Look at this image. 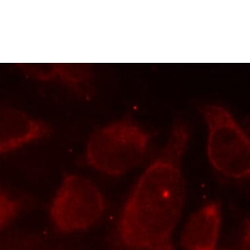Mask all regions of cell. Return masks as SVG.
I'll use <instances>...</instances> for the list:
<instances>
[{
  "label": "cell",
  "mask_w": 250,
  "mask_h": 250,
  "mask_svg": "<svg viewBox=\"0 0 250 250\" xmlns=\"http://www.w3.org/2000/svg\"><path fill=\"white\" fill-rule=\"evenodd\" d=\"M191 135L182 121L132 187L111 231L117 250H176L174 233L182 217L186 185L183 159Z\"/></svg>",
  "instance_id": "obj_1"
},
{
  "label": "cell",
  "mask_w": 250,
  "mask_h": 250,
  "mask_svg": "<svg viewBox=\"0 0 250 250\" xmlns=\"http://www.w3.org/2000/svg\"><path fill=\"white\" fill-rule=\"evenodd\" d=\"M151 136L130 120L115 121L96 130L85 148L88 166L109 176H119L133 170L145 160Z\"/></svg>",
  "instance_id": "obj_2"
},
{
  "label": "cell",
  "mask_w": 250,
  "mask_h": 250,
  "mask_svg": "<svg viewBox=\"0 0 250 250\" xmlns=\"http://www.w3.org/2000/svg\"><path fill=\"white\" fill-rule=\"evenodd\" d=\"M207 126V156L211 167L231 180L250 176V141L231 113L218 105L203 109Z\"/></svg>",
  "instance_id": "obj_3"
},
{
  "label": "cell",
  "mask_w": 250,
  "mask_h": 250,
  "mask_svg": "<svg viewBox=\"0 0 250 250\" xmlns=\"http://www.w3.org/2000/svg\"><path fill=\"white\" fill-rule=\"evenodd\" d=\"M106 203L95 183L80 174L64 175L52 200L49 215L62 234L83 231L104 215Z\"/></svg>",
  "instance_id": "obj_4"
},
{
  "label": "cell",
  "mask_w": 250,
  "mask_h": 250,
  "mask_svg": "<svg viewBox=\"0 0 250 250\" xmlns=\"http://www.w3.org/2000/svg\"><path fill=\"white\" fill-rule=\"evenodd\" d=\"M43 121L12 107H0V155L43 139L51 134Z\"/></svg>",
  "instance_id": "obj_5"
},
{
  "label": "cell",
  "mask_w": 250,
  "mask_h": 250,
  "mask_svg": "<svg viewBox=\"0 0 250 250\" xmlns=\"http://www.w3.org/2000/svg\"><path fill=\"white\" fill-rule=\"evenodd\" d=\"M222 220L220 204H206L187 220L181 232V247L184 250H219Z\"/></svg>",
  "instance_id": "obj_6"
},
{
  "label": "cell",
  "mask_w": 250,
  "mask_h": 250,
  "mask_svg": "<svg viewBox=\"0 0 250 250\" xmlns=\"http://www.w3.org/2000/svg\"><path fill=\"white\" fill-rule=\"evenodd\" d=\"M21 68L38 80L61 82L84 97L92 93L93 74L86 64H24Z\"/></svg>",
  "instance_id": "obj_7"
},
{
  "label": "cell",
  "mask_w": 250,
  "mask_h": 250,
  "mask_svg": "<svg viewBox=\"0 0 250 250\" xmlns=\"http://www.w3.org/2000/svg\"><path fill=\"white\" fill-rule=\"evenodd\" d=\"M26 198L0 189V234L26 208Z\"/></svg>",
  "instance_id": "obj_8"
},
{
  "label": "cell",
  "mask_w": 250,
  "mask_h": 250,
  "mask_svg": "<svg viewBox=\"0 0 250 250\" xmlns=\"http://www.w3.org/2000/svg\"><path fill=\"white\" fill-rule=\"evenodd\" d=\"M250 225L249 218H245L238 230L235 241L230 247L222 250H250Z\"/></svg>",
  "instance_id": "obj_9"
}]
</instances>
